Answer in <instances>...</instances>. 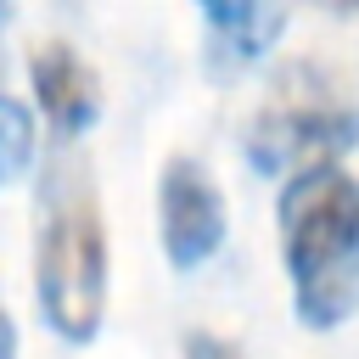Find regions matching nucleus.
<instances>
[{
	"mask_svg": "<svg viewBox=\"0 0 359 359\" xmlns=\"http://www.w3.org/2000/svg\"><path fill=\"white\" fill-rule=\"evenodd\" d=\"M34 286L39 314L62 342H95L107 320V224L90 163L56 146L39 174V230H34Z\"/></svg>",
	"mask_w": 359,
	"mask_h": 359,
	"instance_id": "obj_1",
	"label": "nucleus"
},
{
	"mask_svg": "<svg viewBox=\"0 0 359 359\" xmlns=\"http://www.w3.org/2000/svg\"><path fill=\"white\" fill-rule=\"evenodd\" d=\"M280 264L292 309L309 331H331L359 309V174L342 163L297 168L280 196Z\"/></svg>",
	"mask_w": 359,
	"mask_h": 359,
	"instance_id": "obj_2",
	"label": "nucleus"
},
{
	"mask_svg": "<svg viewBox=\"0 0 359 359\" xmlns=\"http://www.w3.org/2000/svg\"><path fill=\"white\" fill-rule=\"evenodd\" d=\"M353 140L359 107L337 90L331 73H320L314 62H292L258 107V118L247 123L241 151L258 174H297L309 163H337V151H348Z\"/></svg>",
	"mask_w": 359,
	"mask_h": 359,
	"instance_id": "obj_3",
	"label": "nucleus"
},
{
	"mask_svg": "<svg viewBox=\"0 0 359 359\" xmlns=\"http://www.w3.org/2000/svg\"><path fill=\"white\" fill-rule=\"evenodd\" d=\"M157 230H163V252L180 275L202 269L224 247L230 213H224V191L208 174V163H196L185 151L163 163V174H157Z\"/></svg>",
	"mask_w": 359,
	"mask_h": 359,
	"instance_id": "obj_4",
	"label": "nucleus"
},
{
	"mask_svg": "<svg viewBox=\"0 0 359 359\" xmlns=\"http://www.w3.org/2000/svg\"><path fill=\"white\" fill-rule=\"evenodd\" d=\"M28 79H34V101L50 118V129L62 135V146H73L79 135L95 129V118H101V79H95V67L73 45L45 39L28 56Z\"/></svg>",
	"mask_w": 359,
	"mask_h": 359,
	"instance_id": "obj_5",
	"label": "nucleus"
},
{
	"mask_svg": "<svg viewBox=\"0 0 359 359\" xmlns=\"http://www.w3.org/2000/svg\"><path fill=\"white\" fill-rule=\"evenodd\" d=\"M286 22H292L286 6H258V0H208V6H202L208 50H213V62H230V67L258 62V56L280 39Z\"/></svg>",
	"mask_w": 359,
	"mask_h": 359,
	"instance_id": "obj_6",
	"label": "nucleus"
},
{
	"mask_svg": "<svg viewBox=\"0 0 359 359\" xmlns=\"http://www.w3.org/2000/svg\"><path fill=\"white\" fill-rule=\"evenodd\" d=\"M34 163V112L0 90V191L11 180H22Z\"/></svg>",
	"mask_w": 359,
	"mask_h": 359,
	"instance_id": "obj_7",
	"label": "nucleus"
},
{
	"mask_svg": "<svg viewBox=\"0 0 359 359\" xmlns=\"http://www.w3.org/2000/svg\"><path fill=\"white\" fill-rule=\"evenodd\" d=\"M185 359H241V348L219 331H185Z\"/></svg>",
	"mask_w": 359,
	"mask_h": 359,
	"instance_id": "obj_8",
	"label": "nucleus"
},
{
	"mask_svg": "<svg viewBox=\"0 0 359 359\" xmlns=\"http://www.w3.org/2000/svg\"><path fill=\"white\" fill-rule=\"evenodd\" d=\"M0 359H17V325L6 314V297H0Z\"/></svg>",
	"mask_w": 359,
	"mask_h": 359,
	"instance_id": "obj_9",
	"label": "nucleus"
},
{
	"mask_svg": "<svg viewBox=\"0 0 359 359\" xmlns=\"http://www.w3.org/2000/svg\"><path fill=\"white\" fill-rule=\"evenodd\" d=\"M6 17H11V11H6V6H0V28H6Z\"/></svg>",
	"mask_w": 359,
	"mask_h": 359,
	"instance_id": "obj_10",
	"label": "nucleus"
}]
</instances>
